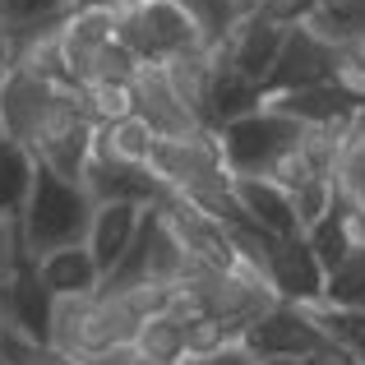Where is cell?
Returning a JSON list of instances; mask_svg holds the SVG:
<instances>
[{"label": "cell", "instance_id": "1", "mask_svg": "<svg viewBox=\"0 0 365 365\" xmlns=\"http://www.w3.org/2000/svg\"><path fill=\"white\" fill-rule=\"evenodd\" d=\"M88 217H93V199L83 195L74 180L56 176L37 162V176H33V190H28V204L19 213V227H24V245L28 255H46V250H61V245H74L83 241L88 232Z\"/></svg>", "mask_w": 365, "mask_h": 365}, {"label": "cell", "instance_id": "2", "mask_svg": "<svg viewBox=\"0 0 365 365\" xmlns=\"http://www.w3.org/2000/svg\"><path fill=\"white\" fill-rule=\"evenodd\" d=\"M116 37L134 51V61L158 65L190 46H208L185 0H116Z\"/></svg>", "mask_w": 365, "mask_h": 365}, {"label": "cell", "instance_id": "3", "mask_svg": "<svg viewBox=\"0 0 365 365\" xmlns=\"http://www.w3.org/2000/svg\"><path fill=\"white\" fill-rule=\"evenodd\" d=\"M222 139V158L232 167V176H264V167L287 148V143L301 139V125L273 116V111L255 107L250 116H236L217 130Z\"/></svg>", "mask_w": 365, "mask_h": 365}, {"label": "cell", "instance_id": "4", "mask_svg": "<svg viewBox=\"0 0 365 365\" xmlns=\"http://www.w3.org/2000/svg\"><path fill=\"white\" fill-rule=\"evenodd\" d=\"M241 342L255 351L259 361H268V356H296V361H305L314 347H324L329 338H324V329L314 324V314L305 310V305L277 301L273 310H264L255 324H245Z\"/></svg>", "mask_w": 365, "mask_h": 365}, {"label": "cell", "instance_id": "5", "mask_svg": "<svg viewBox=\"0 0 365 365\" xmlns=\"http://www.w3.org/2000/svg\"><path fill=\"white\" fill-rule=\"evenodd\" d=\"M338 70V46H329L324 37H314L305 24H292L282 33L277 46V61L264 79V93H287V88H314V83H329Z\"/></svg>", "mask_w": 365, "mask_h": 365}, {"label": "cell", "instance_id": "6", "mask_svg": "<svg viewBox=\"0 0 365 365\" xmlns=\"http://www.w3.org/2000/svg\"><path fill=\"white\" fill-rule=\"evenodd\" d=\"M134 329H139V314L120 301V292H98L83 301V319H79V333H74V365L102 356V351H116V347H130Z\"/></svg>", "mask_w": 365, "mask_h": 365}, {"label": "cell", "instance_id": "7", "mask_svg": "<svg viewBox=\"0 0 365 365\" xmlns=\"http://www.w3.org/2000/svg\"><path fill=\"white\" fill-rule=\"evenodd\" d=\"M282 33H287V28H277L273 19H264V14L236 19L232 33L217 42V56H222V61L232 65L241 79L259 83V93H264V79H268V70H273V61H277Z\"/></svg>", "mask_w": 365, "mask_h": 365}, {"label": "cell", "instance_id": "8", "mask_svg": "<svg viewBox=\"0 0 365 365\" xmlns=\"http://www.w3.org/2000/svg\"><path fill=\"white\" fill-rule=\"evenodd\" d=\"M324 264L314 259V250L305 245V236H287L277 241L273 259H268V282L273 296L287 305H319L324 301Z\"/></svg>", "mask_w": 365, "mask_h": 365}, {"label": "cell", "instance_id": "9", "mask_svg": "<svg viewBox=\"0 0 365 365\" xmlns=\"http://www.w3.org/2000/svg\"><path fill=\"white\" fill-rule=\"evenodd\" d=\"M116 37V0H98V5H70L61 19V51H65V70L74 83H83L88 61L102 42Z\"/></svg>", "mask_w": 365, "mask_h": 365}, {"label": "cell", "instance_id": "10", "mask_svg": "<svg viewBox=\"0 0 365 365\" xmlns=\"http://www.w3.org/2000/svg\"><path fill=\"white\" fill-rule=\"evenodd\" d=\"M130 88H134V111L153 125L158 139H180V134H195L199 130V120L190 116V111L176 102V93L167 88V74H162L158 61H139ZM204 130H208V125H204Z\"/></svg>", "mask_w": 365, "mask_h": 365}, {"label": "cell", "instance_id": "11", "mask_svg": "<svg viewBox=\"0 0 365 365\" xmlns=\"http://www.w3.org/2000/svg\"><path fill=\"white\" fill-rule=\"evenodd\" d=\"M79 190L93 204H116V199H125V204H153L162 195V185L148 176V167H120V162H107L98 153H88V162H83Z\"/></svg>", "mask_w": 365, "mask_h": 365}, {"label": "cell", "instance_id": "12", "mask_svg": "<svg viewBox=\"0 0 365 365\" xmlns=\"http://www.w3.org/2000/svg\"><path fill=\"white\" fill-rule=\"evenodd\" d=\"M139 213H143V204H125V199H116V204H93L83 245H88V255H93V264H98L102 277L125 259L134 232H139Z\"/></svg>", "mask_w": 365, "mask_h": 365}, {"label": "cell", "instance_id": "13", "mask_svg": "<svg viewBox=\"0 0 365 365\" xmlns=\"http://www.w3.org/2000/svg\"><path fill=\"white\" fill-rule=\"evenodd\" d=\"M51 93H56L51 83L33 79V74L5 70L0 74V134H9V139H19L28 148V139H33L46 102H51Z\"/></svg>", "mask_w": 365, "mask_h": 365}, {"label": "cell", "instance_id": "14", "mask_svg": "<svg viewBox=\"0 0 365 365\" xmlns=\"http://www.w3.org/2000/svg\"><path fill=\"white\" fill-rule=\"evenodd\" d=\"M33 273H37V282H42V292L51 296V301L56 296H93L102 287V273H98V264H93V255H88L83 241L37 255Z\"/></svg>", "mask_w": 365, "mask_h": 365}, {"label": "cell", "instance_id": "15", "mask_svg": "<svg viewBox=\"0 0 365 365\" xmlns=\"http://www.w3.org/2000/svg\"><path fill=\"white\" fill-rule=\"evenodd\" d=\"M232 195H236V204H241V217H245V222L264 227V232L277 236V241L301 236L296 213H292V195H287V190H277L273 180H264V176H232Z\"/></svg>", "mask_w": 365, "mask_h": 365}, {"label": "cell", "instance_id": "16", "mask_svg": "<svg viewBox=\"0 0 365 365\" xmlns=\"http://www.w3.org/2000/svg\"><path fill=\"white\" fill-rule=\"evenodd\" d=\"M213 46H190V51H176L162 61V74H167V88L176 93V102L190 111L199 125H208V88H213Z\"/></svg>", "mask_w": 365, "mask_h": 365}, {"label": "cell", "instance_id": "17", "mask_svg": "<svg viewBox=\"0 0 365 365\" xmlns=\"http://www.w3.org/2000/svg\"><path fill=\"white\" fill-rule=\"evenodd\" d=\"M9 70H24V74H33V79L51 83V88L74 83L70 70H65V51H61V24H46V28H37V33L14 37V61H9Z\"/></svg>", "mask_w": 365, "mask_h": 365}, {"label": "cell", "instance_id": "18", "mask_svg": "<svg viewBox=\"0 0 365 365\" xmlns=\"http://www.w3.org/2000/svg\"><path fill=\"white\" fill-rule=\"evenodd\" d=\"M153 125L134 111L125 120L111 125H93V153L107 162H120V167H148V153H153Z\"/></svg>", "mask_w": 365, "mask_h": 365}, {"label": "cell", "instance_id": "19", "mask_svg": "<svg viewBox=\"0 0 365 365\" xmlns=\"http://www.w3.org/2000/svg\"><path fill=\"white\" fill-rule=\"evenodd\" d=\"M213 61H217V70H213V88H208V130H222L227 120L250 116L264 93H259V83L241 79V74L217 56V46H213Z\"/></svg>", "mask_w": 365, "mask_h": 365}, {"label": "cell", "instance_id": "20", "mask_svg": "<svg viewBox=\"0 0 365 365\" xmlns=\"http://www.w3.org/2000/svg\"><path fill=\"white\" fill-rule=\"evenodd\" d=\"M185 324L176 319V314H148V319H139V329H134L130 338V351L139 356V365H180L185 356Z\"/></svg>", "mask_w": 365, "mask_h": 365}, {"label": "cell", "instance_id": "21", "mask_svg": "<svg viewBox=\"0 0 365 365\" xmlns=\"http://www.w3.org/2000/svg\"><path fill=\"white\" fill-rule=\"evenodd\" d=\"M37 176V158L19 139L0 134V217H19Z\"/></svg>", "mask_w": 365, "mask_h": 365}, {"label": "cell", "instance_id": "22", "mask_svg": "<svg viewBox=\"0 0 365 365\" xmlns=\"http://www.w3.org/2000/svg\"><path fill=\"white\" fill-rule=\"evenodd\" d=\"M314 37H324L329 46H347L351 37L365 33V0H314L310 19H305Z\"/></svg>", "mask_w": 365, "mask_h": 365}, {"label": "cell", "instance_id": "23", "mask_svg": "<svg viewBox=\"0 0 365 365\" xmlns=\"http://www.w3.org/2000/svg\"><path fill=\"white\" fill-rule=\"evenodd\" d=\"M338 310H365V250H347L324 277V301Z\"/></svg>", "mask_w": 365, "mask_h": 365}, {"label": "cell", "instance_id": "24", "mask_svg": "<svg viewBox=\"0 0 365 365\" xmlns=\"http://www.w3.org/2000/svg\"><path fill=\"white\" fill-rule=\"evenodd\" d=\"M79 107L93 125H111L134 116V88L130 83H107V79H88L79 83Z\"/></svg>", "mask_w": 365, "mask_h": 365}, {"label": "cell", "instance_id": "25", "mask_svg": "<svg viewBox=\"0 0 365 365\" xmlns=\"http://www.w3.org/2000/svg\"><path fill=\"white\" fill-rule=\"evenodd\" d=\"M333 208H338V190H333V176L324 171V176L305 180L301 190H292V213H296V227L301 232H310L319 217H329Z\"/></svg>", "mask_w": 365, "mask_h": 365}, {"label": "cell", "instance_id": "26", "mask_svg": "<svg viewBox=\"0 0 365 365\" xmlns=\"http://www.w3.org/2000/svg\"><path fill=\"white\" fill-rule=\"evenodd\" d=\"M329 176H333V190H338L342 204L365 208V139H347V148L333 162Z\"/></svg>", "mask_w": 365, "mask_h": 365}, {"label": "cell", "instance_id": "27", "mask_svg": "<svg viewBox=\"0 0 365 365\" xmlns=\"http://www.w3.org/2000/svg\"><path fill=\"white\" fill-rule=\"evenodd\" d=\"M314 176H324V171L314 167V158L301 148V143H287V148L264 167V180H273V185L287 190V195H292V190H301L305 180H314Z\"/></svg>", "mask_w": 365, "mask_h": 365}, {"label": "cell", "instance_id": "28", "mask_svg": "<svg viewBox=\"0 0 365 365\" xmlns=\"http://www.w3.org/2000/svg\"><path fill=\"white\" fill-rule=\"evenodd\" d=\"M185 356H213V351H222L227 342H236L241 333L232 329L227 319H217V314H195V319H185Z\"/></svg>", "mask_w": 365, "mask_h": 365}, {"label": "cell", "instance_id": "29", "mask_svg": "<svg viewBox=\"0 0 365 365\" xmlns=\"http://www.w3.org/2000/svg\"><path fill=\"white\" fill-rule=\"evenodd\" d=\"M134 70H139V61H134V51L120 42V37H111V42H102L98 51H93L88 61V74H83V83L88 79H107V83H130Z\"/></svg>", "mask_w": 365, "mask_h": 365}, {"label": "cell", "instance_id": "30", "mask_svg": "<svg viewBox=\"0 0 365 365\" xmlns=\"http://www.w3.org/2000/svg\"><path fill=\"white\" fill-rule=\"evenodd\" d=\"M301 236H305V245L314 250V259L324 264V273H329V268L351 250V245H347V236H342V217H338V208H333L329 217H319V222H314L310 232H301Z\"/></svg>", "mask_w": 365, "mask_h": 365}, {"label": "cell", "instance_id": "31", "mask_svg": "<svg viewBox=\"0 0 365 365\" xmlns=\"http://www.w3.org/2000/svg\"><path fill=\"white\" fill-rule=\"evenodd\" d=\"M28 245H24V227L19 217H0V282H14V273L28 264Z\"/></svg>", "mask_w": 365, "mask_h": 365}, {"label": "cell", "instance_id": "32", "mask_svg": "<svg viewBox=\"0 0 365 365\" xmlns=\"http://www.w3.org/2000/svg\"><path fill=\"white\" fill-rule=\"evenodd\" d=\"M310 9H314V0H264V9H259V14L273 19L277 28H292V24H305V19H310Z\"/></svg>", "mask_w": 365, "mask_h": 365}, {"label": "cell", "instance_id": "33", "mask_svg": "<svg viewBox=\"0 0 365 365\" xmlns=\"http://www.w3.org/2000/svg\"><path fill=\"white\" fill-rule=\"evenodd\" d=\"M180 365H259V356L236 338V342H227L222 351H213V356H180Z\"/></svg>", "mask_w": 365, "mask_h": 365}, {"label": "cell", "instance_id": "34", "mask_svg": "<svg viewBox=\"0 0 365 365\" xmlns=\"http://www.w3.org/2000/svg\"><path fill=\"white\" fill-rule=\"evenodd\" d=\"M305 365H361L356 351L338 347V342H324V347H314L310 356H305Z\"/></svg>", "mask_w": 365, "mask_h": 365}, {"label": "cell", "instance_id": "35", "mask_svg": "<svg viewBox=\"0 0 365 365\" xmlns=\"http://www.w3.org/2000/svg\"><path fill=\"white\" fill-rule=\"evenodd\" d=\"M222 5H227V14H232V19H250V14L264 9V0H222Z\"/></svg>", "mask_w": 365, "mask_h": 365}, {"label": "cell", "instance_id": "36", "mask_svg": "<svg viewBox=\"0 0 365 365\" xmlns=\"http://www.w3.org/2000/svg\"><path fill=\"white\" fill-rule=\"evenodd\" d=\"M9 61H14V37H9L5 28H0V74L9 70Z\"/></svg>", "mask_w": 365, "mask_h": 365}, {"label": "cell", "instance_id": "37", "mask_svg": "<svg viewBox=\"0 0 365 365\" xmlns=\"http://www.w3.org/2000/svg\"><path fill=\"white\" fill-rule=\"evenodd\" d=\"M259 365H305V361H296V356H268V361H259Z\"/></svg>", "mask_w": 365, "mask_h": 365}, {"label": "cell", "instance_id": "38", "mask_svg": "<svg viewBox=\"0 0 365 365\" xmlns=\"http://www.w3.org/2000/svg\"><path fill=\"white\" fill-rule=\"evenodd\" d=\"M70 5H98V0H70Z\"/></svg>", "mask_w": 365, "mask_h": 365}]
</instances>
